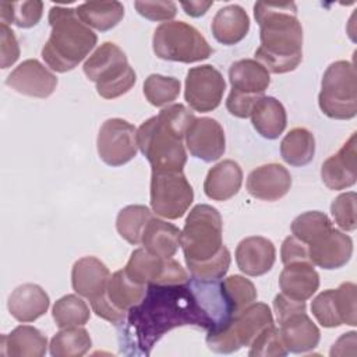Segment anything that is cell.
Segmentation results:
<instances>
[{
    "instance_id": "cell-15",
    "label": "cell",
    "mask_w": 357,
    "mask_h": 357,
    "mask_svg": "<svg viewBox=\"0 0 357 357\" xmlns=\"http://www.w3.org/2000/svg\"><path fill=\"white\" fill-rule=\"evenodd\" d=\"M6 84L18 93L45 99L54 92L57 77L39 60L28 59L8 74Z\"/></svg>"
},
{
    "instance_id": "cell-36",
    "label": "cell",
    "mask_w": 357,
    "mask_h": 357,
    "mask_svg": "<svg viewBox=\"0 0 357 357\" xmlns=\"http://www.w3.org/2000/svg\"><path fill=\"white\" fill-rule=\"evenodd\" d=\"M52 315L54 324L63 329L85 325L89 321L91 311L81 297L75 294H67L54 303L52 308Z\"/></svg>"
},
{
    "instance_id": "cell-45",
    "label": "cell",
    "mask_w": 357,
    "mask_h": 357,
    "mask_svg": "<svg viewBox=\"0 0 357 357\" xmlns=\"http://www.w3.org/2000/svg\"><path fill=\"white\" fill-rule=\"evenodd\" d=\"M0 52H1V68H8L20 57V46L11 28L6 24H0Z\"/></svg>"
},
{
    "instance_id": "cell-44",
    "label": "cell",
    "mask_w": 357,
    "mask_h": 357,
    "mask_svg": "<svg viewBox=\"0 0 357 357\" xmlns=\"http://www.w3.org/2000/svg\"><path fill=\"white\" fill-rule=\"evenodd\" d=\"M134 7L139 15L149 21H170L177 14L173 1H135Z\"/></svg>"
},
{
    "instance_id": "cell-22",
    "label": "cell",
    "mask_w": 357,
    "mask_h": 357,
    "mask_svg": "<svg viewBox=\"0 0 357 357\" xmlns=\"http://www.w3.org/2000/svg\"><path fill=\"white\" fill-rule=\"evenodd\" d=\"M279 287L282 294L287 296L289 298L305 301L318 290L319 275L310 261L291 262L284 265L283 271L280 272Z\"/></svg>"
},
{
    "instance_id": "cell-25",
    "label": "cell",
    "mask_w": 357,
    "mask_h": 357,
    "mask_svg": "<svg viewBox=\"0 0 357 357\" xmlns=\"http://www.w3.org/2000/svg\"><path fill=\"white\" fill-rule=\"evenodd\" d=\"M229 81L231 91L250 95L262 96L271 84L268 70L254 59H243L234 61L229 68Z\"/></svg>"
},
{
    "instance_id": "cell-4",
    "label": "cell",
    "mask_w": 357,
    "mask_h": 357,
    "mask_svg": "<svg viewBox=\"0 0 357 357\" xmlns=\"http://www.w3.org/2000/svg\"><path fill=\"white\" fill-rule=\"evenodd\" d=\"M49 24L52 32L42 49V59L56 73L74 70L95 47L96 33L70 7L53 6L49 11Z\"/></svg>"
},
{
    "instance_id": "cell-3",
    "label": "cell",
    "mask_w": 357,
    "mask_h": 357,
    "mask_svg": "<svg viewBox=\"0 0 357 357\" xmlns=\"http://www.w3.org/2000/svg\"><path fill=\"white\" fill-rule=\"evenodd\" d=\"M194 120L184 105L174 103L139 126L137 144L152 172H183L187 162L183 139Z\"/></svg>"
},
{
    "instance_id": "cell-17",
    "label": "cell",
    "mask_w": 357,
    "mask_h": 357,
    "mask_svg": "<svg viewBox=\"0 0 357 357\" xmlns=\"http://www.w3.org/2000/svg\"><path fill=\"white\" fill-rule=\"evenodd\" d=\"M291 187L289 170L279 163H268L254 169L247 177V191L261 201H278L283 198Z\"/></svg>"
},
{
    "instance_id": "cell-10",
    "label": "cell",
    "mask_w": 357,
    "mask_h": 357,
    "mask_svg": "<svg viewBox=\"0 0 357 357\" xmlns=\"http://www.w3.org/2000/svg\"><path fill=\"white\" fill-rule=\"evenodd\" d=\"M194 191L183 172H152L151 208L165 219H178L190 208Z\"/></svg>"
},
{
    "instance_id": "cell-35",
    "label": "cell",
    "mask_w": 357,
    "mask_h": 357,
    "mask_svg": "<svg viewBox=\"0 0 357 357\" xmlns=\"http://www.w3.org/2000/svg\"><path fill=\"white\" fill-rule=\"evenodd\" d=\"M152 218L149 208L144 205L124 206L116 219V229L119 234L130 244L137 245L142 241V233Z\"/></svg>"
},
{
    "instance_id": "cell-1",
    "label": "cell",
    "mask_w": 357,
    "mask_h": 357,
    "mask_svg": "<svg viewBox=\"0 0 357 357\" xmlns=\"http://www.w3.org/2000/svg\"><path fill=\"white\" fill-rule=\"evenodd\" d=\"M124 346L130 353L149 354L153 344L169 331L183 325L209 329L213 319L206 311L195 280L183 284H148L139 304L127 312Z\"/></svg>"
},
{
    "instance_id": "cell-40",
    "label": "cell",
    "mask_w": 357,
    "mask_h": 357,
    "mask_svg": "<svg viewBox=\"0 0 357 357\" xmlns=\"http://www.w3.org/2000/svg\"><path fill=\"white\" fill-rule=\"evenodd\" d=\"M311 311L318 324L324 328H336L343 325L335 289H328L319 293L311 303Z\"/></svg>"
},
{
    "instance_id": "cell-8",
    "label": "cell",
    "mask_w": 357,
    "mask_h": 357,
    "mask_svg": "<svg viewBox=\"0 0 357 357\" xmlns=\"http://www.w3.org/2000/svg\"><path fill=\"white\" fill-rule=\"evenodd\" d=\"M319 109L335 120H350L357 114V73L353 63L339 60L325 70L318 95Z\"/></svg>"
},
{
    "instance_id": "cell-49",
    "label": "cell",
    "mask_w": 357,
    "mask_h": 357,
    "mask_svg": "<svg viewBox=\"0 0 357 357\" xmlns=\"http://www.w3.org/2000/svg\"><path fill=\"white\" fill-rule=\"evenodd\" d=\"M180 6L183 7L187 15L197 18L206 14L209 7L213 6V1H181Z\"/></svg>"
},
{
    "instance_id": "cell-47",
    "label": "cell",
    "mask_w": 357,
    "mask_h": 357,
    "mask_svg": "<svg viewBox=\"0 0 357 357\" xmlns=\"http://www.w3.org/2000/svg\"><path fill=\"white\" fill-rule=\"evenodd\" d=\"M280 257H282L283 265H287L291 262H300V261H310L307 244H304L294 236H289L283 240L282 248H280Z\"/></svg>"
},
{
    "instance_id": "cell-20",
    "label": "cell",
    "mask_w": 357,
    "mask_h": 357,
    "mask_svg": "<svg viewBox=\"0 0 357 357\" xmlns=\"http://www.w3.org/2000/svg\"><path fill=\"white\" fill-rule=\"evenodd\" d=\"M110 272L107 266L96 257H84L78 259L71 269V284L75 293L89 301L106 293Z\"/></svg>"
},
{
    "instance_id": "cell-42",
    "label": "cell",
    "mask_w": 357,
    "mask_h": 357,
    "mask_svg": "<svg viewBox=\"0 0 357 357\" xmlns=\"http://www.w3.org/2000/svg\"><path fill=\"white\" fill-rule=\"evenodd\" d=\"M357 208H356V192L349 191L337 195L332 205L331 212L335 223L344 231H353L357 227Z\"/></svg>"
},
{
    "instance_id": "cell-11",
    "label": "cell",
    "mask_w": 357,
    "mask_h": 357,
    "mask_svg": "<svg viewBox=\"0 0 357 357\" xmlns=\"http://www.w3.org/2000/svg\"><path fill=\"white\" fill-rule=\"evenodd\" d=\"M130 279L139 284H183L190 280L184 268L173 258H162L144 247L131 252L124 268Z\"/></svg>"
},
{
    "instance_id": "cell-18",
    "label": "cell",
    "mask_w": 357,
    "mask_h": 357,
    "mask_svg": "<svg viewBox=\"0 0 357 357\" xmlns=\"http://www.w3.org/2000/svg\"><path fill=\"white\" fill-rule=\"evenodd\" d=\"M308 258L312 265L322 269H339L344 266L353 254V241L346 233L331 229L315 243L307 245Z\"/></svg>"
},
{
    "instance_id": "cell-41",
    "label": "cell",
    "mask_w": 357,
    "mask_h": 357,
    "mask_svg": "<svg viewBox=\"0 0 357 357\" xmlns=\"http://www.w3.org/2000/svg\"><path fill=\"white\" fill-rule=\"evenodd\" d=\"M289 351L283 344L279 329L273 325L262 329L250 344L248 356L251 357H283Z\"/></svg>"
},
{
    "instance_id": "cell-37",
    "label": "cell",
    "mask_w": 357,
    "mask_h": 357,
    "mask_svg": "<svg viewBox=\"0 0 357 357\" xmlns=\"http://www.w3.org/2000/svg\"><path fill=\"white\" fill-rule=\"evenodd\" d=\"M43 14V3L33 1H1L0 20L1 24H14L18 28L35 26Z\"/></svg>"
},
{
    "instance_id": "cell-32",
    "label": "cell",
    "mask_w": 357,
    "mask_h": 357,
    "mask_svg": "<svg viewBox=\"0 0 357 357\" xmlns=\"http://www.w3.org/2000/svg\"><path fill=\"white\" fill-rule=\"evenodd\" d=\"M219 293L229 318L257 300L254 283L240 275H231L219 280Z\"/></svg>"
},
{
    "instance_id": "cell-50",
    "label": "cell",
    "mask_w": 357,
    "mask_h": 357,
    "mask_svg": "<svg viewBox=\"0 0 357 357\" xmlns=\"http://www.w3.org/2000/svg\"><path fill=\"white\" fill-rule=\"evenodd\" d=\"M356 335L354 331L343 333L331 349V356H344V346H356Z\"/></svg>"
},
{
    "instance_id": "cell-5",
    "label": "cell",
    "mask_w": 357,
    "mask_h": 357,
    "mask_svg": "<svg viewBox=\"0 0 357 357\" xmlns=\"http://www.w3.org/2000/svg\"><path fill=\"white\" fill-rule=\"evenodd\" d=\"M223 223L219 211L211 205H195L184 223L180 247L190 271L213 261L225 248Z\"/></svg>"
},
{
    "instance_id": "cell-43",
    "label": "cell",
    "mask_w": 357,
    "mask_h": 357,
    "mask_svg": "<svg viewBox=\"0 0 357 357\" xmlns=\"http://www.w3.org/2000/svg\"><path fill=\"white\" fill-rule=\"evenodd\" d=\"M343 325H357V286L351 282L342 283L335 289Z\"/></svg>"
},
{
    "instance_id": "cell-2",
    "label": "cell",
    "mask_w": 357,
    "mask_h": 357,
    "mask_svg": "<svg viewBox=\"0 0 357 357\" xmlns=\"http://www.w3.org/2000/svg\"><path fill=\"white\" fill-rule=\"evenodd\" d=\"M254 17L261 40L255 60L273 74L296 70L303 60V26L297 18V6L293 1H257Z\"/></svg>"
},
{
    "instance_id": "cell-34",
    "label": "cell",
    "mask_w": 357,
    "mask_h": 357,
    "mask_svg": "<svg viewBox=\"0 0 357 357\" xmlns=\"http://www.w3.org/2000/svg\"><path fill=\"white\" fill-rule=\"evenodd\" d=\"M92 346L88 331L82 326H70L59 331L50 340L49 350L53 357H81Z\"/></svg>"
},
{
    "instance_id": "cell-31",
    "label": "cell",
    "mask_w": 357,
    "mask_h": 357,
    "mask_svg": "<svg viewBox=\"0 0 357 357\" xmlns=\"http://www.w3.org/2000/svg\"><path fill=\"white\" fill-rule=\"evenodd\" d=\"M145 293L146 286L130 279L124 269L110 275L106 287V297L110 304L124 312H128L132 307L139 304Z\"/></svg>"
},
{
    "instance_id": "cell-7",
    "label": "cell",
    "mask_w": 357,
    "mask_h": 357,
    "mask_svg": "<svg viewBox=\"0 0 357 357\" xmlns=\"http://www.w3.org/2000/svg\"><path fill=\"white\" fill-rule=\"evenodd\" d=\"M273 325L271 308L265 303H252L226 322L208 329L206 346L220 354H230L250 346L258 333Z\"/></svg>"
},
{
    "instance_id": "cell-12",
    "label": "cell",
    "mask_w": 357,
    "mask_h": 357,
    "mask_svg": "<svg viewBox=\"0 0 357 357\" xmlns=\"http://www.w3.org/2000/svg\"><path fill=\"white\" fill-rule=\"evenodd\" d=\"M99 158L109 166L117 167L130 162L138 152L137 128L127 120L107 119L96 139Z\"/></svg>"
},
{
    "instance_id": "cell-23",
    "label": "cell",
    "mask_w": 357,
    "mask_h": 357,
    "mask_svg": "<svg viewBox=\"0 0 357 357\" xmlns=\"http://www.w3.org/2000/svg\"><path fill=\"white\" fill-rule=\"evenodd\" d=\"M50 305L47 293L35 283H25L13 290L7 308L18 322H33L42 317Z\"/></svg>"
},
{
    "instance_id": "cell-33",
    "label": "cell",
    "mask_w": 357,
    "mask_h": 357,
    "mask_svg": "<svg viewBox=\"0 0 357 357\" xmlns=\"http://www.w3.org/2000/svg\"><path fill=\"white\" fill-rule=\"evenodd\" d=\"M315 153V138L311 131L303 127L290 130L280 142L282 159L294 167L308 165Z\"/></svg>"
},
{
    "instance_id": "cell-16",
    "label": "cell",
    "mask_w": 357,
    "mask_h": 357,
    "mask_svg": "<svg viewBox=\"0 0 357 357\" xmlns=\"http://www.w3.org/2000/svg\"><path fill=\"white\" fill-rule=\"evenodd\" d=\"M357 135L353 132L343 146L329 156L321 166V178L329 190H344L356 184L357 180Z\"/></svg>"
},
{
    "instance_id": "cell-21",
    "label": "cell",
    "mask_w": 357,
    "mask_h": 357,
    "mask_svg": "<svg viewBox=\"0 0 357 357\" xmlns=\"http://www.w3.org/2000/svg\"><path fill=\"white\" fill-rule=\"evenodd\" d=\"M279 326L283 344L289 353H307L319 343L321 332L305 311L289 315Z\"/></svg>"
},
{
    "instance_id": "cell-38",
    "label": "cell",
    "mask_w": 357,
    "mask_h": 357,
    "mask_svg": "<svg viewBox=\"0 0 357 357\" xmlns=\"http://www.w3.org/2000/svg\"><path fill=\"white\" fill-rule=\"evenodd\" d=\"M290 229L296 238L310 245L331 231L332 222L324 212L310 211L298 215L291 222Z\"/></svg>"
},
{
    "instance_id": "cell-27",
    "label": "cell",
    "mask_w": 357,
    "mask_h": 357,
    "mask_svg": "<svg viewBox=\"0 0 357 357\" xmlns=\"http://www.w3.org/2000/svg\"><path fill=\"white\" fill-rule=\"evenodd\" d=\"M1 354L8 357H42L47 349L46 336L35 326L20 325L0 340Z\"/></svg>"
},
{
    "instance_id": "cell-48",
    "label": "cell",
    "mask_w": 357,
    "mask_h": 357,
    "mask_svg": "<svg viewBox=\"0 0 357 357\" xmlns=\"http://www.w3.org/2000/svg\"><path fill=\"white\" fill-rule=\"evenodd\" d=\"M273 310L276 314L278 324H280L289 315L298 312V311H305L307 305H305V301H298V300L289 298L284 294H278L273 298Z\"/></svg>"
},
{
    "instance_id": "cell-28",
    "label": "cell",
    "mask_w": 357,
    "mask_h": 357,
    "mask_svg": "<svg viewBox=\"0 0 357 357\" xmlns=\"http://www.w3.org/2000/svg\"><path fill=\"white\" fill-rule=\"evenodd\" d=\"M250 117L257 132L266 139H276L287 124L284 106L273 96H261L255 102Z\"/></svg>"
},
{
    "instance_id": "cell-39",
    "label": "cell",
    "mask_w": 357,
    "mask_h": 357,
    "mask_svg": "<svg viewBox=\"0 0 357 357\" xmlns=\"http://www.w3.org/2000/svg\"><path fill=\"white\" fill-rule=\"evenodd\" d=\"M181 84L174 77L151 74L144 81V95L146 100L156 107L173 103L180 95Z\"/></svg>"
},
{
    "instance_id": "cell-30",
    "label": "cell",
    "mask_w": 357,
    "mask_h": 357,
    "mask_svg": "<svg viewBox=\"0 0 357 357\" xmlns=\"http://www.w3.org/2000/svg\"><path fill=\"white\" fill-rule=\"evenodd\" d=\"M75 11L85 25L100 32L114 28L124 17V6L120 1H86Z\"/></svg>"
},
{
    "instance_id": "cell-19",
    "label": "cell",
    "mask_w": 357,
    "mask_h": 357,
    "mask_svg": "<svg viewBox=\"0 0 357 357\" xmlns=\"http://www.w3.org/2000/svg\"><path fill=\"white\" fill-rule=\"evenodd\" d=\"M276 259V250L271 240L261 236L243 238L236 248V264L247 276H261L269 272Z\"/></svg>"
},
{
    "instance_id": "cell-29",
    "label": "cell",
    "mask_w": 357,
    "mask_h": 357,
    "mask_svg": "<svg viewBox=\"0 0 357 357\" xmlns=\"http://www.w3.org/2000/svg\"><path fill=\"white\" fill-rule=\"evenodd\" d=\"M181 231L172 223L159 218H151L142 233L144 248L158 257L172 258L180 247Z\"/></svg>"
},
{
    "instance_id": "cell-46",
    "label": "cell",
    "mask_w": 357,
    "mask_h": 357,
    "mask_svg": "<svg viewBox=\"0 0 357 357\" xmlns=\"http://www.w3.org/2000/svg\"><path fill=\"white\" fill-rule=\"evenodd\" d=\"M259 98L261 96H250L230 91L226 100V109L231 116H236L238 119H247L250 117L251 110Z\"/></svg>"
},
{
    "instance_id": "cell-13",
    "label": "cell",
    "mask_w": 357,
    "mask_h": 357,
    "mask_svg": "<svg viewBox=\"0 0 357 357\" xmlns=\"http://www.w3.org/2000/svg\"><path fill=\"white\" fill-rule=\"evenodd\" d=\"M226 82L222 73L211 64L192 67L185 77L184 98L195 112L215 110L223 98Z\"/></svg>"
},
{
    "instance_id": "cell-26",
    "label": "cell",
    "mask_w": 357,
    "mask_h": 357,
    "mask_svg": "<svg viewBox=\"0 0 357 357\" xmlns=\"http://www.w3.org/2000/svg\"><path fill=\"white\" fill-rule=\"evenodd\" d=\"M213 38L226 46L243 40L250 31V18L245 10L238 4H229L218 10L212 20Z\"/></svg>"
},
{
    "instance_id": "cell-6",
    "label": "cell",
    "mask_w": 357,
    "mask_h": 357,
    "mask_svg": "<svg viewBox=\"0 0 357 357\" xmlns=\"http://www.w3.org/2000/svg\"><path fill=\"white\" fill-rule=\"evenodd\" d=\"M84 74L96 84L103 99H116L127 93L137 81L126 53L113 42L102 43L84 63Z\"/></svg>"
},
{
    "instance_id": "cell-14",
    "label": "cell",
    "mask_w": 357,
    "mask_h": 357,
    "mask_svg": "<svg viewBox=\"0 0 357 357\" xmlns=\"http://www.w3.org/2000/svg\"><path fill=\"white\" fill-rule=\"evenodd\" d=\"M185 145L194 158L204 162L218 160L226 149L225 131L215 119L195 117L185 132Z\"/></svg>"
},
{
    "instance_id": "cell-24",
    "label": "cell",
    "mask_w": 357,
    "mask_h": 357,
    "mask_svg": "<svg viewBox=\"0 0 357 357\" xmlns=\"http://www.w3.org/2000/svg\"><path fill=\"white\" fill-rule=\"evenodd\" d=\"M243 183V170L240 165L231 159H226L209 169L204 192L213 201H227L234 197Z\"/></svg>"
},
{
    "instance_id": "cell-9",
    "label": "cell",
    "mask_w": 357,
    "mask_h": 357,
    "mask_svg": "<svg viewBox=\"0 0 357 357\" xmlns=\"http://www.w3.org/2000/svg\"><path fill=\"white\" fill-rule=\"evenodd\" d=\"M152 47L159 59L180 63L202 61L212 54L204 35L184 21L162 22L153 32Z\"/></svg>"
}]
</instances>
